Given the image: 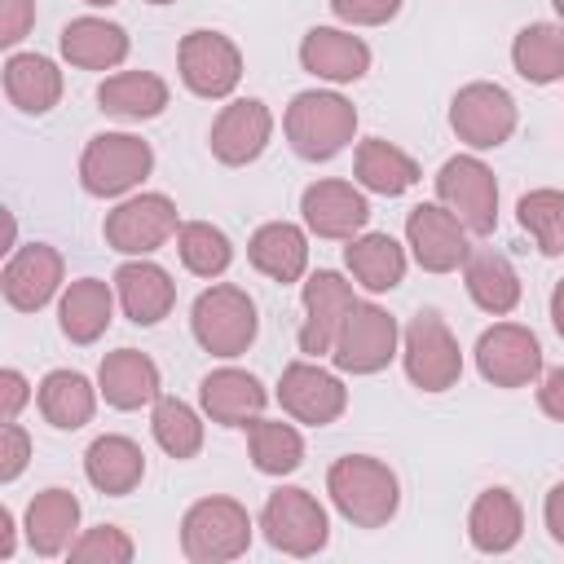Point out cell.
<instances>
[{
    "instance_id": "3",
    "label": "cell",
    "mask_w": 564,
    "mask_h": 564,
    "mask_svg": "<svg viewBox=\"0 0 564 564\" xmlns=\"http://www.w3.org/2000/svg\"><path fill=\"white\" fill-rule=\"evenodd\" d=\"M251 546V516L234 498H198L181 520V551L194 564H225Z\"/></svg>"
},
{
    "instance_id": "7",
    "label": "cell",
    "mask_w": 564,
    "mask_h": 564,
    "mask_svg": "<svg viewBox=\"0 0 564 564\" xmlns=\"http://www.w3.org/2000/svg\"><path fill=\"white\" fill-rule=\"evenodd\" d=\"M401 357H405L410 383L423 388V392H445L463 375L458 339L449 335V326L432 308H423V313L410 317V326H405V352Z\"/></svg>"
},
{
    "instance_id": "31",
    "label": "cell",
    "mask_w": 564,
    "mask_h": 564,
    "mask_svg": "<svg viewBox=\"0 0 564 564\" xmlns=\"http://www.w3.org/2000/svg\"><path fill=\"white\" fill-rule=\"evenodd\" d=\"M110 308H115V295L101 278H79L66 286L62 295V308H57V322H62V335L70 344H93L101 339V330L110 326Z\"/></svg>"
},
{
    "instance_id": "38",
    "label": "cell",
    "mask_w": 564,
    "mask_h": 564,
    "mask_svg": "<svg viewBox=\"0 0 564 564\" xmlns=\"http://www.w3.org/2000/svg\"><path fill=\"white\" fill-rule=\"evenodd\" d=\"M516 216L542 256H564V189H529Z\"/></svg>"
},
{
    "instance_id": "35",
    "label": "cell",
    "mask_w": 564,
    "mask_h": 564,
    "mask_svg": "<svg viewBox=\"0 0 564 564\" xmlns=\"http://www.w3.org/2000/svg\"><path fill=\"white\" fill-rule=\"evenodd\" d=\"M357 181L366 189L383 194V198H397L419 181V163L401 145L383 141V137H370V141L357 145Z\"/></svg>"
},
{
    "instance_id": "29",
    "label": "cell",
    "mask_w": 564,
    "mask_h": 564,
    "mask_svg": "<svg viewBox=\"0 0 564 564\" xmlns=\"http://www.w3.org/2000/svg\"><path fill=\"white\" fill-rule=\"evenodd\" d=\"M463 278H467V295L476 300V308H485V313H494V317H502V313H511V308L520 304V273H516V264H511L502 251H494V247L471 251V256L463 260Z\"/></svg>"
},
{
    "instance_id": "14",
    "label": "cell",
    "mask_w": 564,
    "mask_h": 564,
    "mask_svg": "<svg viewBox=\"0 0 564 564\" xmlns=\"http://www.w3.org/2000/svg\"><path fill=\"white\" fill-rule=\"evenodd\" d=\"M176 234V203L167 194H137L106 216V242L123 256H150Z\"/></svg>"
},
{
    "instance_id": "43",
    "label": "cell",
    "mask_w": 564,
    "mask_h": 564,
    "mask_svg": "<svg viewBox=\"0 0 564 564\" xmlns=\"http://www.w3.org/2000/svg\"><path fill=\"white\" fill-rule=\"evenodd\" d=\"M26 458H31V436H26L18 423H4V427H0V480H4V485L18 480L22 467H26Z\"/></svg>"
},
{
    "instance_id": "37",
    "label": "cell",
    "mask_w": 564,
    "mask_h": 564,
    "mask_svg": "<svg viewBox=\"0 0 564 564\" xmlns=\"http://www.w3.org/2000/svg\"><path fill=\"white\" fill-rule=\"evenodd\" d=\"M247 445H251V463L264 476H286L304 463V436L291 423H273V419H251L247 427Z\"/></svg>"
},
{
    "instance_id": "12",
    "label": "cell",
    "mask_w": 564,
    "mask_h": 564,
    "mask_svg": "<svg viewBox=\"0 0 564 564\" xmlns=\"http://www.w3.org/2000/svg\"><path fill=\"white\" fill-rule=\"evenodd\" d=\"M176 57H181V79L194 97H229L242 79V53L220 31H189Z\"/></svg>"
},
{
    "instance_id": "15",
    "label": "cell",
    "mask_w": 564,
    "mask_h": 564,
    "mask_svg": "<svg viewBox=\"0 0 564 564\" xmlns=\"http://www.w3.org/2000/svg\"><path fill=\"white\" fill-rule=\"evenodd\" d=\"M278 401H282V410L291 419H300L308 427H326V423H335L344 414L348 388L330 370H322L313 361H291L282 370V379H278Z\"/></svg>"
},
{
    "instance_id": "6",
    "label": "cell",
    "mask_w": 564,
    "mask_h": 564,
    "mask_svg": "<svg viewBox=\"0 0 564 564\" xmlns=\"http://www.w3.org/2000/svg\"><path fill=\"white\" fill-rule=\"evenodd\" d=\"M154 167V154L141 137L132 132H101L84 145V159H79V181L88 194L97 198H115V194H128L141 176H150Z\"/></svg>"
},
{
    "instance_id": "10",
    "label": "cell",
    "mask_w": 564,
    "mask_h": 564,
    "mask_svg": "<svg viewBox=\"0 0 564 564\" xmlns=\"http://www.w3.org/2000/svg\"><path fill=\"white\" fill-rule=\"evenodd\" d=\"M476 370L494 388H524L542 375V344L529 326L498 322L476 339Z\"/></svg>"
},
{
    "instance_id": "16",
    "label": "cell",
    "mask_w": 564,
    "mask_h": 564,
    "mask_svg": "<svg viewBox=\"0 0 564 564\" xmlns=\"http://www.w3.org/2000/svg\"><path fill=\"white\" fill-rule=\"evenodd\" d=\"M352 286L330 273V269H317L308 282H304V326H300V352L308 357H322L335 348L339 330H344V317L352 313Z\"/></svg>"
},
{
    "instance_id": "1",
    "label": "cell",
    "mask_w": 564,
    "mask_h": 564,
    "mask_svg": "<svg viewBox=\"0 0 564 564\" xmlns=\"http://www.w3.org/2000/svg\"><path fill=\"white\" fill-rule=\"evenodd\" d=\"M326 494L339 507V516L357 529H379L401 507V485H397L392 467L370 458V454L335 458L326 471Z\"/></svg>"
},
{
    "instance_id": "34",
    "label": "cell",
    "mask_w": 564,
    "mask_h": 564,
    "mask_svg": "<svg viewBox=\"0 0 564 564\" xmlns=\"http://www.w3.org/2000/svg\"><path fill=\"white\" fill-rule=\"evenodd\" d=\"M97 101L115 119H154L167 106V84L150 70H119V75L101 79Z\"/></svg>"
},
{
    "instance_id": "23",
    "label": "cell",
    "mask_w": 564,
    "mask_h": 564,
    "mask_svg": "<svg viewBox=\"0 0 564 564\" xmlns=\"http://www.w3.org/2000/svg\"><path fill=\"white\" fill-rule=\"evenodd\" d=\"M79 529V498L70 489H40L26 502V542L35 555H62L70 551V538Z\"/></svg>"
},
{
    "instance_id": "20",
    "label": "cell",
    "mask_w": 564,
    "mask_h": 564,
    "mask_svg": "<svg viewBox=\"0 0 564 564\" xmlns=\"http://www.w3.org/2000/svg\"><path fill=\"white\" fill-rule=\"evenodd\" d=\"M300 62L304 70H313L317 79H330V84H352L370 70V48L366 40L348 35V31H335V26H313L300 44Z\"/></svg>"
},
{
    "instance_id": "33",
    "label": "cell",
    "mask_w": 564,
    "mask_h": 564,
    "mask_svg": "<svg viewBox=\"0 0 564 564\" xmlns=\"http://www.w3.org/2000/svg\"><path fill=\"white\" fill-rule=\"evenodd\" d=\"M35 401H40V414L62 432L84 427L93 419V410H97V392L79 370H48L40 379Z\"/></svg>"
},
{
    "instance_id": "5",
    "label": "cell",
    "mask_w": 564,
    "mask_h": 564,
    "mask_svg": "<svg viewBox=\"0 0 564 564\" xmlns=\"http://www.w3.org/2000/svg\"><path fill=\"white\" fill-rule=\"evenodd\" d=\"M260 529H264V538H269L273 551L295 555V560L317 555L326 546V538H330V524H326L322 502L308 489H295V485L269 494V502L260 511Z\"/></svg>"
},
{
    "instance_id": "21",
    "label": "cell",
    "mask_w": 564,
    "mask_h": 564,
    "mask_svg": "<svg viewBox=\"0 0 564 564\" xmlns=\"http://www.w3.org/2000/svg\"><path fill=\"white\" fill-rule=\"evenodd\" d=\"M97 388H101L106 405H115V410H141V405L159 401V366L145 352H137V348L106 352L101 357V370H97Z\"/></svg>"
},
{
    "instance_id": "36",
    "label": "cell",
    "mask_w": 564,
    "mask_h": 564,
    "mask_svg": "<svg viewBox=\"0 0 564 564\" xmlns=\"http://www.w3.org/2000/svg\"><path fill=\"white\" fill-rule=\"evenodd\" d=\"M511 62L529 84H555L564 75V26L533 22L516 35Z\"/></svg>"
},
{
    "instance_id": "52",
    "label": "cell",
    "mask_w": 564,
    "mask_h": 564,
    "mask_svg": "<svg viewBox=\"0 0 564 564\" xmlns=\"http://www.w3.org/2000/svg\"><path fill=\"white\" fill-rule=\"evenodd\" d=\"M150 4H172V0H150Z\"/></svg>"
},
{
    "instance_id": "48",
    "label": "cell",
    "mask_w": 564,
    "mask_h": 564,
    "mask_svg": "<svg viewBox=\"0 0 564 564\" xmlns=\"http://www.w3.org/2000/svg\"><path fill=\"white\" fill-rule=\"evenodd\" d=\"M9 555H13V511L0 507V560H9Z\"/></svg>"
},
{
    "instance_id": "26",
    "label": "cell",
    "mask_w": 564,
    "mask_h": 564,
    "mask_svg": "<svg viewBox=\"0 0 564 564\" xmlns=\"http://www.w3.org/2000/svg\"><path fill=\"white\" fill-rule=\"evenodd\" d=\"M62 57L84 70H110L128 57V31L106 18H75L62 26Z\"/></svg>"
},
{
    "instance_id": "32",
    "label": "cell",
    "mask_w": 564,
    "mask_h": 564,
    "mask_svg": "<svg viewBox=\"0 0 564 564\" xmlns=\"http://www.w3.org/2000/svg\"><path fill=\"white\" fill-rule=\"evenodd\" d=\"M344 264L348 273L366 286V291H392L405 278V251L392 234H361L348 238L344 247Z\"/></svg>"
},
{
    "instance_id": "42",
    "label": "cell",
    "mask_w": 564,
    "mask_h": 564,
    "mask_svg": "<svg viewBox=\"0 0 564 564\" xmlns=\"http://www.w3.org/2000/svg\"><path fill=\"white\" fill-rule=\"evenodd\" d=\"M397 9H401V0H330V13L352 26H379V22L397 18Z\"/></svg>"
},
{
    "instance_id": "2",
    "label": "cell",
    "mask_w": 564,
    "mask_h": 564,
    "mask_svg": "<svg viewBox=\"0 0 564 564\" xmlns=\"http://www.w3.org/2000/svg\"><path fill=\"white\" fill-rule=\"evenodd\" d=\"M286 141L300 159L308 163H322V159H335L352 132H357V110L352 101H344L339 93H322V88H308V93H295L291 106H286Z\"/></svg>"
},
{
    "instance_id": "18",
    "label": "cell",
    "mask_w": 564,
    "mask_h": 564,
    "mask_svg": "<svg viewBox=\"0 0 564 564\" xmlns=\"http://www.w3.org/2000/svg\"><path fill=\"white\" fill-rule=\"evenodd\" d=\"M269 132H273V115L264 101H256V97L229 101L212 123V154L229 167H242V163L260 159V150L269 145Z\"/></svg>"
},
{
    "instance_id": "45",
    "label": "cell",
    "mask_w": 564,
    "mask_h": 564,
    "mask_svg": "<svg viewBox=\"0 0 564 564\" xmlns=\"http://www.w3.org/2000/svg\"><path fill=\"white\" fill-rule=\"evenodd\" d=\"M26 397H31V388H26L22 370H0V419L4 423L18 419V410L26 405Z\"/></svg>"
},
{
    "instance_id": "44",
    "label": "cell",
    "mask_w": 564,
    "mask_h": 564,
    "mask_svg": "<svg viewBox=\"0 0 564 564\" xmlns=\"http://www.w3.org/2000/svg\"><path fill=\"white\" fill-rule=\"evenodd\" d=\"M35 22V0H0V44H18Z\"/></svg>"
},
{
    "instance_id": "47",
    "label": "cell",
    "mask_w": 564,
    "mask_h": 564,
    "mask_svg": "<svg viewBox=\"0 0 564 564\" xmlns=\"http://www.w3.org/2000/svg\"><path fill=\"white\" fill-rule=\"evenodd\" d=\"M542 516H546V529H551V538L564 546V480L546 494V502H542Z\"/></svg>"
},
{
    "instance_id": "11",
    "label": "cell",
    "mask_w": 564,
    "mask_h": 564,
    "mask_svg": "<svg viewBox=\"0 0 564 564\" xmlns=\"http://www.w3.org/2000/svg\"><path fill=\"white\" fill-rule=\"evenodd\" d=\"M335 366L348 375H375L397 357V322L379 304H352L344 330L330 348Z\"/></svg>"
},
{
    "instance_id": "39",
    "label": "cell",
    "mask_w": 564,
    "mask_h": 564,
    "mask_svg": "<svg viewBox=\"0 0 564 564\" xmlns=\"http://www.w3.org/2000/svg\"><path fill=\"white\" fill-rule=\"evenodd\" d=\"M176 251H181V264H185L189 273H198V278H220V273L229 269V260H234L229 238H225L216 225H207V220L181 225V229H176Z\"/></svg>"
},
{
    "instance_id": "9",
    "label": "cell",
    "mask_w": 564,
    "mask_h": 564,
    "mask_svg": "<svg viewBox=\"0 0 564 564\" xmlns=\"http://www.w3.org/2000/svg\"><path fill=\"white\" fill-rule=\"evenodd\" d=\"M449 128L458 132V141H467L471 150H494L516 132V101L502 84H467L454 93L449 101Z\"/></svg>"
},
{
    "instance_id": "28",
    "label": "cell",
    "mask_w": 564,
    "mask_h": 564,
    "mask_svg": "<svg viewBox=\"0 0 564 564\" xmlns=\"http://www.w3.org/2000/svg\"><path fill=\"white\" fill-rule=\"evenodd\" d=\"M247 260L273 278V282H295L308 264V242H304V229L291 225V220H269L251 234L247 242Z\"/></svg>"
},
{
    "instance_id": "24",
    "label": "cell",
    "mask_w": 564,
    "mask_h": 564,
    "mask_svg": "<svg viewBox=\"0 0 564 564\" xmlns=\"http://www.w3.org/2000/svg\"><path fill=\"white\" fill-rule=\"evenodd\" d=\"M115 291H119L123 313H128L137 326L163 322V317L172 313V300H176L172 278H167L159 264H150V260H128V264H119Z\"/></svg>"
},
{
    "instance_id": "25",
    "label": "cell",
    "mask_w": 564,
    "mask_h": 564,
    "mask_svg": "<svg viewBox=\"0 0 564 564\" xmlns=\"http://www.w3.org/2000/svg\"><path fill=\"white\" fill-rule=\"evenodd\" d=\"M84 476L93 489L119 498V494H132L145 476V454L137 441L128 436H97L84 454Z\"/></svg>"
},
{
    "instance_id": "50",
    "label": "cell",
    "mask_w": 564,
    "mask_h": 564,
    "mask_svg": "<svg viewBox=\"0 0 564 564\" xmlns=\"http://www.w3.org/2000/svg\"><path fill=\"white\" fill-rule=\"evenodd\" d=\"M551 4H555V13H560V18H564V0H551Z\"/></svg>"
},
{
    "instance_id": "4",
    "label": "cell",
    "mask_w": 564,
    "mask_h": 564,
    "mask_svg": "<svg viewBox=\"0 0 564 564\" xmlns=\"http://www.w3.org/2000/svg\"><path fill=\"white\" fill-rule=\"evenodd\" d=\"M189 326H194V339L212 352V357H238L251 348L256 339V304L242 286H207L198 300H194V313H189Z\"/></svg>"
},
{
    "instance_id": "30",
    "label": "cell",
    "mask_w": 564,
    "mask_h": 564,
    "mask_svg": "<svg viewBox=\"0 0 564 564\" xmlns=\"http://www.w3.org/2000/svg\"><path fill=\"white\" fill-rule=\"evenodd\" d=\"M4 93L22 115H44L62 97V70L40 53H13L4 62Z\"/></svg>"
},
{
    "instance_id": "49",
    "label": "cell",
    "mask_w": 564,
    "mask_h": 564,
    "mask_svg": "<svg viewBox=\"0 0 564 564\" xmlns=\"http://www.w3.org/2000/svg\"><path fill=\"white\" fill-rule=\"evenodd\" d=\"M551 322H555V330H560V339H564V278H560L555 291H551Z\"/></svg>"
},
{
    "instance_id": "8",
    "label": "cell",
    "mask_w": 564,
    "mask_h": 564,
    "mask_svg": "<svg viewBox=\"0 0 564 564\" xmlns=\"http://www.w3.org/2000/svg\"><path fill=\"white\" fill-rule=\"evenodd\" d=\"M436 198L467 225V234H494V225H498V181L480 159H471V154L445 159L441 172H436Z\"/></svg>"
},
{
    "instance_id": "46",
    "label": "cell",
    "mask_w": 564,
    "mask_h": 564,
    "mask_svg": "<svg viewBox=\"0 0 564 564\" xmlns=\"http://www.w3.org/2000/svg\"><path fill=\"white\" fill-rule=\"evenodd\" d=\"M538 405H542V414H551V419H560V423H564V366H555V370H546V375H542Z\"/></svg>"
},
{
    "instance_id": "13",
    "label": "cell",
    "mask_w": 564,
    "mask_h": 564,
    "mask_svg": "<svg viewBox=\"0 0 564 564\" xmlns=\"http://www.w3.org/2000/svg\"><path fill=\"white\" fill-rule=\"evenodd\" d=\"M405 242L414 251V260L427 273H449L458 269L471 247H467V225L445 207V203H419L405 216Z\"/></svg>"
},
{
    "instance_id": "51",
    "label": "cell",
    "mask_w": 564,
    "mask_h": 564,
    "mask_svg": "<svg viewBox=\"0 0 564 564\" xmlns=\"http://www.w3.org/2000/svg\"><path fill=\"white\" fill-rule=\"evenodd\" d=\"M84 4H115V0H84Z\"/></svg>"
},
{
    "instance_id": "40",
    "label": "cell",
    "mask_w": 564,
    "mask_h": 564,
    "mask_svg": "<svg viewBox=\"0 0 564 564\" xmlns=\"http://www.w3.org/2000/svg\"><path fill=\"white\" fill-rule=\"evenodd\" d=\"M150 427H154V441L163 445V454H172V458H194L203 449V423L181 397H159Z\"/></svg>"
},
{
    "instance_id": "41",
    "label": "cell",
    "mask_w": 564,
    "mask_h": 564,
    "mask_svg": "<svg viewBox=\"0 0 564 564\" xmlns=\"http://www.w3.org/2000/svg\"><path fill=\"white\" fill-rule=\"evenodd\" d=\"M66 555L75 564H128L132 560V538L123 529H115V524H97L84 538H75Z\"/></svg>"
},
{
    "instance_id": "19",
    "label": "cell",
    "mask_w": 564,
    "mask_h": 564,
    "mask_svg": "<svg viewBox=\"0 0 564 564\" xmlns=\"http://www.w3.org/2000/svg\"><path fill=\"white\" fill-rule=\"evenodd\" d=\"M300 212L317 238H352L370 220L366 194L352 189L348 181H313L300 198Z\"/></svg>"
},
{
    "instance_id": "27",
    "label": "cell",
    "mask_w": 564,
    "mask_h": 564,
    "mask_svg": "<svg viewBox=\"0 0 564 564\" xmlns=\"http://www.w3.org/2000/svg\"><path fill=\"white\" fill-rule=\"evenodd\" d=\"M524 533V516H520V502L511 489H485L476 502H471V516H467V538L476 551L485 555H502L520 542Z\"/></svg>"
},
{
    "instance_id": "22",
    "label": "cell",
    "mask_w": 564,
    "mask_h": 564,
    "mask_svg": "<svg viewBox=\"0 0 564 564\" xmlns=\"http://www.w3.org/2000/svg\"><path fill=\"white\" fill-rule=\"evenodd\" d=\"M198 401H203V410H207L212 423H220V427H242L247 419H256V414L264 410L269 392L260 388L256 375L225 366V370H212V375L198 383Z\"/></svg>"
},
{
    "instance_id": "17",
    "label": "cell",
    "mask_w": 564,
    "mask_h": 564,
    "mask_svg": "<svg viewBox=\"0 0 564 564\" xmlns=\"http://www.w3.org/2000/svg\"><path fill=\"white\" fill-rule=\"evenodd\" d=\"M0 286H4V300L18 308V313H35L53 300V291L62 286V256L57 247L48 242H26L9 256L4 273H0Z\"/></svg>"
}]
</instances>
